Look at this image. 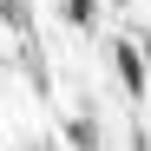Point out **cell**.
<instances>
[{
	"mask_svg": "<svg viewBox=\"0 0 151 151\" xmlns=\"http://www.w3.org/2000/svg\"><path fill=\"white\" fill-rule=\"evenodd\" d=\"M112 59H118L125 92H145V59H138V46H125V40H118V53H112Z\"/></svg>",
	"mask_w": 151,
	"mask_h": 151,
	"instance_id": "obj_1",
	"label": "cell"
},
{
	"mask_svg": "<svg viewBox=\"0 0 151 151\" xmlns=\"http://www.w3.org/2000/svg\"><path fill=\"white\" fill-rule=\"evenodd\" d=\"M66 20H72V27H92V20H99V7H92V0H66V7H59Z\"/></svg>",
	"mask_w": 151,
	"mask_h": 151,
	"instance_id": "obj_2",
	"label": "cell"
},
{
	"mask_svg": "<svg viewBox=\"0 0 151 151\" xmlns=\"http://www.w3.org/2000/svg\"><path fill=\"white\" fill-rule=\"evenodd\" d=\"M66 132H72V145H79V151H99V138H92V125H86V118H72Z\"/></svg>",
	"mask_w": 151,
	"mask_h": 151,
	"instance_id": "obj_3",
	"label": "cell"
},
{
	"mask_svg": "<svg viewBox=\"0 0 151 151\" xmlns=\"http://www.w3.org/2000/svg\"><path fill=\"white\" fill-rule=\"evenodd\" d=\"M145 59H151V40H145Z\"/></svg>",
	"mask_w": 151,
	"mask_h": 151,
	"instance_id": "obj_4",
	"label": "cell"
},
{
	"mask_svg": "<svg viewBox=\"0 0 151 151\" xmlns=\"http://www.w3.org/2000/svg\"><path fill=\"white\" fill-rule=\"evenodd\" d=\"M40 151H53V145H40Z\"/></svg>",
	"mask_w": 151,
	"mask_h": 151,
	"instance_id": "obj_5",
	"label": "cell"
}]
</instances>
